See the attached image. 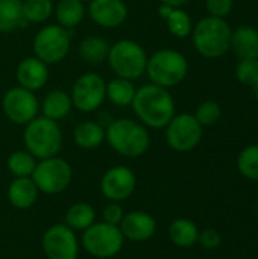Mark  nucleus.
<instances>
[{
  "label": "nucleus",
  "instance_id": "obj_39",
  "mask_svg": "<svg viewBox=\"0 0 258 259\" xmlns=\"http://www.w3.org/2000/svg\"><path fill=\"white\" fill-rule=\"evenodd\" d=\"M81 2H84V3H85V5H88V3H90V2H91V0H81Z\"/></svg>",
  "mask_w": 258,
  "mask_h": 259
},
{
  "label": "nucleus",
  "instance_id": "obj_14",
  "mask_svg": "<svg viewBox=\"0 0 258 259\" xmlns=\"http://www.w3.org/2000/svg\"><path fill=\"white\" fill-rule=\"evenodd\" d=\"M137 187L135 173L126 165L108 168L100 179V191L109 202H122L132 196Z\"/></svg>",
  "mask_w": 258,
  "mask_h": 259
},
{
  "label": "nucleus",
  "instance_id": "obj_6",
  "mask_svg": "<svg viewBox=\"0 0 258 259\" xmlns=\"http://www.w3.org/2000/svg\"><path fill=\"white\" fill-rule=\"evenodd\" d=\"M148 58L144 47L137 41L119 39L111 44L106 62L117 77L137 80L146 73Z\"/></svg>",
  "mask_w": 258,
  "mask_h": 259
},
{
  "label": "nucleus",
  "instance_id": "obj_27",
  "mask_svg": "<svg viewBox=\"0 0 258 259\" xmlns=\"http://www.w3.org/2000/svg\"><path fill=\"white\" fill-rule=\"evenodd\" d=\"M24 24L23 0H0V33L14 32Z\"/></svg>",
  "mask_w": 258,
  "mask_h": 259
},
{
  "label": "nucleus",
  "instance_id": "obj_18",
  "mask_svg": "<svg viewBox=\"0 0 258 259\" xmlns=\"http://www.w3.org/2000/svg\"><path fill=\"white\" fill-rule=\"evenodd\" d=\"M38 188L32 178H14L8 187V200L17 209H29L38 200Z\"/></svg>",
  "mask_w": 258,
  "mask_h": 259
},
{
  "label": "nucleus",
  "instance_id": "obj_38",
  "mask_svg": "<svg viewBox=\"0 0 258 259\" xmlns=\"http://www.w3.org/2000/svg\"><path fill=\"white\" fill-rule=\"evenodd\" d=\"M252 91H254V96L258 99V80L252 85Z\"/></svg>",
  "mask_w": 258,
  "mask_h": 259
},
{
  "label": "nucleus",
  "instance_id": "obj_16",
  "mask_svg": "<svg viewBox=\"0 0 258 259\" xmlns=\"http://www.w3.org/2000/svg\"><path fill=\"white\" fill-rule=\"evenodd\" d=\"M49 77H50L49 65L33 55L23 58L17 64L15 79H17L18 87H21V88L36 93L47 85Z\"/></svg>",
  "mask_w": 258,
  "mask_h": 259
},
{
  "label": "nucleus",
  "instance_id": "obj_33",
  "mask_svg": "<svg viewBox=\"0 0 258 259\" xmlns=\"http://www.w3.org/2000/svg\"><path fill=\"white\" fill-rule=\"evenodd\" d=\"M236 77L240 83L252 87L258 80V59H240L236 67Z\"/></svg>",
  "mask_w": 258,
  "mask_h": 259
},
{
  "label": "nucleus",
  "instance_id": "obj_32",
  "mask_svg": "<svg viewBox=\"0 0 258 259\" xmlns=\"http://www.w3.org/2000/svg\"><path fill=\"white\" fill-rule=\"evenodd\" d=\"M193 115L202 127H208V126H214L220 120L222 109L217 102L205 100L196 108V112Z\"/></svg>",
  "mask_w": 258,
  "mask_h": 259
},
{
  "label": "nucleus",
  "instance_id": "obj_22",
  "mask_svg": "<svg viewBox=\"0 0 258 259\" xmlns=\"http://www.w3.org/2000/svg\"><path fill=\"white\" fill-rule=\"evenodd\" d=\"M231 49L240 59H258V30L240 26L231 33Z\"/></svg>",
  "mask_w": 258,
  "mask_h": 259
},
{
  "label": "nucleus",
  "instance_id": "obj_15",
  "mask_svg": "<svg viewBox=\"0 0 258 259\" xmlns=\"http://www.w3.org/2000/svg\"><path fill=\"white\" fill-rule=\"evenodd\" d=\"M87 14L99 27L117 29L126 23L129 9L123 0H91L87 6Z\"/></svg>",
  "mask_w": 258,
  "mask_h": 259
},
{
  "label": "nucleus",
  "instance_id": "obj_28",
  "mask_svg": "<svg viewBox=\"0 0 258 259\" xmlns=\"http://www.w3.org/2000/svg\"><path fill=\"white\" fill-rule=\"evenodd\" d=\"M65 223L70 229L76 231H85L88 229L93 223H96V211L91 205L85 203V202H78L73 203L64 217Z\"/></svg>",
  "mask_w": 258,
  "mask_h": 259
},
{
  "label": "nucleus",
  "instance_id": "obj_7",
  "mask_svg": "<svg viewBox=\"0 0 258 259\" xmlns=\"http://www.w3.org/2000/svg\"><path fill=\"white\" fill-rule=\"evenodd\" d=\"M71 49V30L59 24H44L32 39L33 56L47 65L59 64Z\"/></svg>",
  "mask_w": 258,
  "mask_h": 259
},
{
  "label": "nucleus",
  "instance_id": "obj_23",
  "mask_svg": "<svg viewBox=\"0 0 258 259\" xmlns=\"http://www.w3.org/2000/svg\"><path fill=\"white\" fill-rule=\"evenodd\" d=\"M73 140L79 149L94 150L105 143V127L97 121H81L73 131Z\"/></svg>",
  "mask_w": 258,
  "mask_h": 259
},
{
  "label": "nucleus",
  "instance_id": "obj_1",
  "mask_svg": "<svg viewBox=\"0 0 258 259\" xmlns=\"http://www.w3.org/2000/svg\"><path fill=\"white\" fill-rule=\"evenodd\" d=\"M131 108L148 129H164L175 115V100L170 91L155 83L137 88Z\"/></svg>",
  "mask_w": 258,
  "mask_h": 259
},
{
  "label": "nucleus",
  "instance_id": "obj_20",
  "mask_svg": "<svg viewBox=\"0 0 258 259\" xmlns=\"http://www.w3.org/2000/svg\"><path fill=\"white\" fill-rule=\"evenodd\" d=\"M87 15L85 3L81 0H58L53 8L56 24L71 30L78 27Z\"/></svg>",
  "mask_w": 258,
  "mask_h": 259
},
{
  "label": "nucleus",
  "instance_id": "obj_36",
  "mask_svg": "<svg viewBox=\"0 0 258 259\" xmlns=\"http://www.w3.org/2000/svg\"><path fill=\"white\" fill-rule=\"evenodd\" d=\"M198 243H201V246L207 250H214L222 244V235L219 231L208 228L202 232H199V238Z\"/></svg>",
  "mask_w": 258,
  "mask_h": 259
},
{
  "label": "nucleus",
  "instance_id": "obj_2",
  "mask_svg": "<svg viewBox=\"0 0 258 259\" xmlns=\"http://www.w3.org/2000/svg\"><path fill=\"white\" fill-rule=\"evenodd\" d=\"M105 141L116 153L131 159L143 156L151 147L148 127L128 117L116 118L105 127Z\"/></svg>",
  "mask_w": 258,
  "mask_h": 259
},
{
  "label": "nucleus",
  "instance_id": "obj_35",
  "mask_svg": "<svg viewBox=\"0 0 258 259\" xmlns=\"http://www.w3.org/2000/svg\"><path fill=\"white\" fill-rule=\"evenodd\" d=\"M102 217H103V222H105V223L119 226V225L122 223L123 217H125L123 206H122L119 202H109V203L103 208Z\"/></svg>",
  "mask_w": 258,
  "mask_h": 259
},
{
  "label": "nucleus",
  "instance_id": "obj_13",
  "mask_svg": "<svg viewBox=\"0 0 258 259\" xmlns=\"http://www.w3.org/2000/svg\"><path fill=\"white\" fill-rule=\"evenodd\" d=\"M41 247L47 259H78L79 243L73 229L56 223L50 226L41 238Z\"/></svg>",
  "mask_w": 258,
  "mask_h": 259
},
{
  "label": "nucleus",
  "instance_id": "obj_26",
  "mask_svg": "<svg viewBox=\"0 0 258 259\" xmlns=\"http://www.w3.org/2000/svg\"><path fill=\"white\" fill-rule=\"evenodd\" d=\"M169 238L176 247H192L198 243L199 229L195 222L189 219H176L169 226Z\"/></svg>",
  "mask_w": 258,
  "mask_h": 259
},
{
  "label": "nucleus",
  "instance_id": "obj_4",
  "mask_svg": "<svg viewBox=\"0 0 258 259\" xmlns=\"http://www.w3.org/2000/svg\"><path fill=\"white\" fill-rule=\"evenodd\" d=\"M23 143L38 161L58 156L62 149V131L58 121L38 115L24 126Z\"/></svg>",
  "mask_w": 258,
  "mask_h": 259
},
{
  "label": "nucleus",
  "instance_id": "obj_24",
  "mask_svg": "<svg viewBox=\"0 0 258 259\" xmlns=\"http://www.w3.org/2000/svg\"><path fill=\"white\" fill-rule=\"evenodd\" d=\"M109 47H111V44L105 38H102L99 35H88L81 39V42L78 46V53L84 62H87L90 65H97V64H102L106 61Z\"/></svg>",
  "mask_w": 258,
  "mask_h": 259
},
{
  "label": "nucleus",
  "instance_id": "obj_30",
  "mask_svg": "<svg viewBox=\"0 0 258 259\" xmlns=\"http://www.w3.org/2000/svg\"><path fill=\"white\" fill-rule=\"evenodd\" d=\"M53 0H23V18L30 24L46 23L53 15Z\"/></svg>",
  "mask_w": 258,
  "mask_h": 259
},
{
  "label": "nucleus",
  "instance_id": "obj_8",
  "mask_svg": "<svg viewBox=\"0 0 258 259\" xmlns=\"http://www.w3.org/2000/svg\"><path fill=\"white\" fill-rule=\"evenodd\" d=\"M82 247L91 256L99 259H109L117 256L123 249V234L119 226L100 222L93 223L84 231L81 238Z\"/></svg>",
  "mask_w": 258,
  "mask_h": 259
},
{
  "label": "nucleus",
  "instance_id": "obj_29",
  "mask_svg": "<svg viewBox=\"0 0 258 259\" xmlns=\"http://www.w3.org/2000/svg\"><path fill=\"white\" fill-rule=\"evenodd\" d=\"M38 159L27 150H15L8 156L6 167L14 178H30Z\"/></svg>",
  "mask_w": 258,
  "mask_h": 259
},
{
  "label": "nucleus",
  "instance_id": "obj_34",
  "mask_svg": "<svg viewBox=\"0 0 258 259\" xmlns=\"http://www.w3.org/2000/svg\"><path fill=\"white\" fill-rule=\"evenodd\" d=\"M234 6V0H205V9L208 15L225 18L231 14Z\"/></svg>",
  "mask_w": 258,
  "mask_h": 259
},
{
  "label": "nucleus",
  "instance_id": "obj_21",
  "mask_svg": "<svg viewBox=\"0 0 258 259\" xmlns=\"http://www.w3.org/2000/svg\"><path fill=\"white\" fill-rule=\"evenodd\" d=\"M158 15L166 21L167 30L176 38H187L193 30L192 17L182 8H170L166 5H160Z\"/></svg>",
  "mask_w": 258,
  "mask_h": 259
},
{
  "label": "nucleus",
  "instance_id": "obj_3",
  "mask_svg": "<svg viewBox=\"0 0 258 259\" xmlns=\"http://www.w3.org/2000/svg\"><path fill=\"white\" fill-rule=\"evenodd\" d=\"M231 27L225 18L207 15L193 24L192 42L196 52L208 59L224 56L231 49Z\"/></svg>",
  "mask_w": 258,
  "mask_h": 259
},
{
  "label": "nucleus",
  "instance_id": "obj_17",
  "mask_svg": "<svg viewBox=\"0 0 258 259\" xmlns=\"http://www.w3.org/2000/svg\"><path fill=\"white\" fill-rule=\"evenodd\" d=\"M119 228L125 240H129L132 243H144L155 235L157 220L149 212L131 211L125 214Z\"/></svg>",
  "mask_w": 258,
  "mask_h": 259
},
{
  "label": "nucleus",
  "instance_id": "obj_37",
  "mask_svg": "<svg viewBox=\"0 0 258 259\" xmlns=\"http://www.w3.org/2000/svg\"><path fill=\"white\" fill-rule=\"evenodd\" d=\"M161 5L170 6V8H182L189 3V0H160Z\"/></svg>",
  "mask_w": 258,
  "mask_h": 259
},
{
  "label": "nucleus",
  "instance_id": "obj_9",
  "mask_svg": "<svg viewBox=\"0 0 258 259\" xmlns=\"http://www.w3.org/2000/svg\"><path fill=\"white\" fill-rule=\"evenodd\" d=\"M30 178L40 193L55 196L68 188L73 179V168L65 159L52 156L40 159Z\"/></svg>",
  "mask_w": 258,
  "mask_h": 259
},
{
  "label": "nucleus",
  "instance_id": "obj_11",
  "mask_svg": "<svg viewBox=\"0 0 258 259\" xmlns=\"http://www.w3.org/2000/svg\"><path fill=\"white\" fill-rule=\"evenodd\" d=\"M166 129V143L175 152H192L196 149L202 140V126L195 118L193 114H175L173 118L167 123Z\"/></svg>",
  "mask_w": 258,
  "mask_h": 259
},
{
  "label": "nucleus",
  "instance_id": "obj_25",
  "mask_svg": "<svg viewBox=\"0 0 258 259\" xmlns=\"http://www.w3.org/2000/svg\"><path fill=\"white\" fill-rule=\"evenodd\" d=\"M135 91L137 87L134 85V80L129 79L116 76L114 79L106 82V100L117 108L131 106L135 97Z\"/></svg>",
  "mask_w": 258,
  "mask_h": 259
},
{
  "label": "nucleus",
  "instance_id": "obj_12",
  "mask_svg": "<svg viewBox=\"0 0 258 259\" xmlns=\"http://www.w3.org/2000/svg\"><path fill=\"white\" fill-rule=\"evenodd\" d=\"M2 109L5 117L18 126H26L40 112V100L35 93L18 85L6 90L2 97Z\"/></svg>",
  "mask_w": 258,
  "mask_h": 259
},
{
  "label": "nucleus",
  "instance_id": "obj_5",
  "mask_svg": "<svg viewBox=\"0 0 258 259\" xmlns=\"http://www.w3.org/2000/svg\"><path fill=\"white\" fill-rule=\"evenodd\" d=\"M144 74H148L151 83L170 90L187 77L189 61L178 50L160 49L148 58Z\"/></svg>",
  "mask_w": 258,
  "mask_h": 259
},
{
  "label": "nucleus",
  "instance_id": "obj_10",
  "mask_svg": "<svg viewBox=\"0 0 258 259\" xmlns=\"http://www.w3.org/2000/svg\"><path fill=\"white\" fill-rule=\"evenodd\" d=\"M70 97L79 112H94L106 100V82L97 73H82L73 82Z\"/></svg>",
  "mask_w": 258,
  "mask_h": 259
},
{
  "label": "nucleus",
  "instance_id": "obj_19",
  "mask_svg": "<svg viewBox=\"0 0 258 259\" xmlns=\"http://www.w3.org/2000/svg\"><path fill=\"white\" fill-rule=\"evenodd\" d=\"M40 111L43 117H47L53 121L64 120L73 111V102L70 93L62 90L49 91L40 102Z\"/></svg>",
  "mask_w": 258,
  "mask_h": 259
},
{
  "label": "nucleus",
  "instance_id": "obj_31",
  "mask_svg": "<svg viewBox=\"0 0 258 259\" xmlns=\"http://www.w3.org/2000/svg\"><path fill=\"white\" fill-rule=\"evenodd\" d=\"M237 168L246 179L258 181V144H251L240 152Z\"/></svg>",
  "mask_w": 258,
  "mask_h": 259
}]
</instances>
